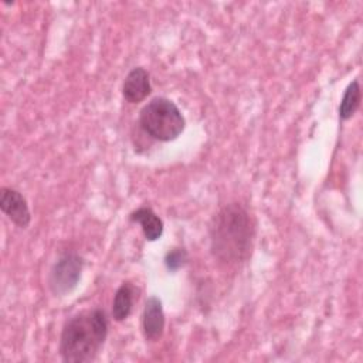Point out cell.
<instances>
[{
  "label": "cell",
  "instance_id": "obj_6",
  "mask_svg": "<svg viewBox=\"0 0 363 363\" xmlns=\"http://www.w3.org/2000/svg\"><path fill=\"white\" fill-rule=\"evenodd\" d=\"M142 328L146 340L156 342L162 337L164 330V312L159 298L150 296L146 301L142 318Z\"/></svg>",
  "mask_w": 363,
  "mask_h": 363
},
{
  "label": "cell",
  "instance_id": "obj_1",
  "mask_svg": "<svg viewBox=\"0 0 363 363\" xmlns=\"http://www.w3.org/2000/svg\"><path fill=\"white\" fill-rule=\"evenodd\" d=\"M255 228L248 211L238 203L224 206L210 223V248L225 265L244 262L252 248Z\"/></svg>",
  "mask_w": 363,
  "mask_h": 363
},
{
  "label": "cell",
  "instance_id": "obj_8",
  "mask_svg": "<svg viewBox=\"0 0 363 363\" xmlns=\"http://www.w3.org/2000/svg\"><path fill=\"white\" fill-rule=\"evenodd\" d=\"M130 221L138 223L142 227L143 235L147 241H156L163 234V221L149 207H140L130 213Z\"/></svg>",
  "mask_w": 363,
  "mask_h": 363
},
{
  "label": "cell",
  "instance_id": "obj_3",
  "mask_svg": "<svg viewBox=\"0 0 363 363\" xmlns=\"http://www.w3.org/2000/svg\"><path fill=\"white\" fill-rule=\"evenodd\" d=\"M139 125L150 138L170 142L184 130L186 121L173 101L156 96L140 109Z\"/></svg>",
  "mask_w": 363,
  "mask_h": 363
},
{
  "label": "cell",
  "instance_id": "obj_4",
  "mask_svg": "<svg viewBox=\"0 0 363 363\" xmlns=\"http://www.w3.org/2000/svg\"><path fill=\"white\" fill-rule=\"evenodd\" d=\"M84 261L77 252L62 254L52 265L48 277V286L55 296L69 294L79 282Z\"/></svg>",
  "mask_w": 363,
  "mask_h": 363
},
{
  "label": "cell",
  "instance_id": "obj_11",
  "mask_svg": "<svg viewBox=\"0 0 363 363\" xmlns=\"http://www.w3.org/2000/svg\"><path fill=\"white\" fill-rule=\"evenodd\" d=\"M186 259H187L186 251L183 248H174L166 254L164 264L170 271H177L186 264Z\"/></svg>",
  "mask_w": 363,
  "mask_h": 363
},
{
  "label": "cell",
  "instance_id": "obj_7",
  "mask_svg": "<svg viewBox=\"0 0 363 363\" xmlns=\"http://www.w3.org/2000/svg\"><path fill=\"white\" fill-rule=\"evenodd\" d=\"M152 91L150 78L145 68L136 67L125 77L122 85V95L130 104L142 102Z\"/></svg>",
  "mask_w": 363,
  "mask_h": 363
},
{
  "label": "cell",
  "instance_id": "obj_5",
  "mask_svg": "<svg viewBox=\"0 0 363 363\" xmlns=\"http://www.w3.org/2000/svg\"><path fill=\"white\" fill-rule=\"evenodd\" d=\"M1 211L18 227L26 228L31 221V214L26 199L20 191L11 187H1L0 190Z\"/></svg>",
  "mask_w": 363,
  "mask_h": 363
},
{
  "label": "cell",
  "instance_id": "obj_9",
  "mask_svg": "<svg viewBox=\"0 0 363 363\" xmlns=\"http://www.w3.org/2000/svg\"><path fill=\"white\" fill-rule=\"evenodd\" d=\"M138 288L132 282H123L115 292L112 302V315L118 322L125 320L133 308V302L138 298Z\"/></svg>",
  "mask_w": 363,
  "mask_h": 363
},
{
  "label": "cell",
  "instance_id": "obj_2",
  "mask_svg": "<svg viewBox=\"0 0 363 363\" xmlns=\"http://www.w3.org/2000/svg\"><path fill=\"white\" fill-rule=\"evenodd\" d=\"M108 336V318L99 309H88L74 315L62 328L60 354L67 363H85L96 357Z\"/></svg>",
  "mask_w": 363,
  "mask_h": 363
},
{
  "label": "cell",
  "instance_id": "obj_10",
  "mask_svg": "<svg viewBox=\"0 0 363 363\" xmlns=\"http://www.w3.org/2000/svg\"><path fill=\"white\" fill-rule=\"evenodd\" d=\"M360 99H362L360 85H359V81L354 79L353 82L349 84V86L346 88L345 94H343V98L340 101V105H339L340 119H343V121L350 119L356 113V111L360 105Z\"/></svg>",
  "mask_w": 363,
  "mask_h": 363
}]
</instances>
